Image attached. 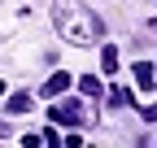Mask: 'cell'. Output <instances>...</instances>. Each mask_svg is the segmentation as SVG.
Segmentation results:
<instances>
[{"mask_svg": "<svg viewBox=\"0 0 157 148\" xmlns=\"http://www.w3.org/2000/svg\"><path fill=\"white\" fill-rule=\"evenodd\" d=\"M144 122H157V105H144Z\"/></svg>", "mask_w": 157, "mask_h": 148, "instance_id": "9c48e42d", "label": "cell"}, {"mask_svg": "<svg viewBox=\"0 0 157 148\" xmlns=\"http://www.w3.org/2000/svg\"><path fill=\"white\" fill-rule=\"evenodd\" d=\"M78 96H101V79H92V74H83V79H78Z\"/></svg>", "mask_w": 157, "mask_h": 148, "instance_id": "8992f818", "label": "cell"}, {"mask_svg": "<svg viewBox=\"0 0 157 148\" xmlns=\"http://www.w3.org/2000/svg\"><path fill=\"white\" fill-rule=\"evenodd\" d=\"M31 109H35L31 91H13V96H9V113H31Z\"/></svg>", "mask_w": 157, "mask_h": 148, "instance_id": "277c9868", "label": "cell"}, {"mask_svg": "<svg viewBox=\"0 0 157 148\" xmlns=\"http://www.w3.org/2000/svg\"><path fill=\"white\" fill-rule=\"evenodd\" d=\"M48 118L61 122V126H96V109H92L87 96H83V100H61V105H52Z\"/></svg>", "mask_w": 157, "mask_h": 148, "instance_id": "7a4b0ae2", "label": "cell"}, {"mask_svg": "<svg viewBox=\"0 0 157 148\" xmlns=\"http://www.w3.org/2000/svg\"><path fill=\"white\" fill-rule=\"evenodd\" d=\"M0 96H9V91H5V83H0Z\"/></svg>", "mask_w": 157, "mask_h": 148, "instance_id": "30bf717a", "label": "cell"}, {"mask_svg": "<svg viewBox=\"0 0 157 148\" xmlns=\"http://www.w3.org/2000/svg\"><path fill=\"white\" fill-rule=\"evenodd\" d=\"M66 87H70V74H61V70H57V74H52V79L44 83V96H61V91H66Z\"/></svg>", "mask_w": 157, "mask_h": 148, "instance_id": "5b68a950", "label": "cell"}, {"mask_svg": "<svg viewBox=\"0 0 157 148\" xmlns=\"http://www.w3.org/2000/svg\"><path fill=\"white\" fill-rule=\"evenodd\" d=\"M127 100H131V96H127V91H122V87H113V91H109V109H122Z\"/></svg>", "mask_w": 157, "mask_h": 148, "instance_id": "ba28073f", "label": "cell"}, {"mask_svg": "<svg viewBox=\"0 0 157 148\" xmlns=\"http://www.w3.org/2000/svg\"><path fill=\"white\" fill-rule=\"evenodd\" d=\"M52 22H57V35H61L66 44H78V48H87V44H96L105 35V22L83 5V0H61Z\"/></svg>", "mask_w": 157, "mask_h": 148, "instance_id": "6da1fadb", "label": "cell"}, {"mask_svg": "<svg viewBox=\"0 0 157 148\" xmlns=\"http://www.w3.org/2000/svg\"><path fill=\"white\" fill-rule=\"evenodd\" d=\"M118 65H122V61H118V48H105L101 52V70L105 74H118Z\"/></svg>", "mask_w": 157, "mask_h": 148, "instance_id": "52a82bcc", "label": "cell"}, {"mask_svg": "<svg viewBox=\"0 0 157 148\" xmlns=\"http://www.w3.org/2000/svg\"><path fill=\"white\" fill-rule=\"evenodd\" d=\"M135 83H140L144 91H153V87H157V70H153L148 61H135Z\"/></svg>", "mask_w": 157, "mask_h": 148, "instance_id": "3957f363", "label": "cell"}]
</instances>
